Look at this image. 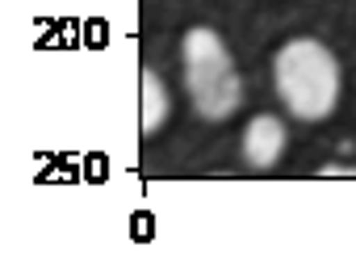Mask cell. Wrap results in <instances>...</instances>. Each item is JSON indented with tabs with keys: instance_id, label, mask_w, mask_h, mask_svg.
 <instances>
[{
	"instance_id": "6da1fadb",
	"label": "cell",
	"mask_w": 356,
	"mask_h": 277,
	"mask_svg": "<svg viewBox=\"0 0 356 277\" xmlns=\"http://www.w3.org/2000/svg\"><path fill=\"white\" fill-rule=\"evenodd\" d=\"M277 93L285 109L302 122H323L339 101V63L314 38H293L273 59Z\"/></svg>"
},
{
	"instance_id": "7a4b0ae2",
	"label": "cell",
	"mask_w": 356,
	"mask_h": 277,
	"mask_svg": "<svg viewBox=\"0 0 356 277\" xmlns=\"http://www.w3.org/2000/svg\"><path fill=\"white\" fill-rule=\"evenodd\" d=\"M181 59H185V88H189L193 109L210 122L231 118L243 101V80L235 72L227 42L214 30L193 26L181 42Z\"/></svg>"
},
{
	"instance_id": "3957f363",
	"label": "cell",
	"mask_w": 356,
	"mask_h": 277,
	"mask_svg": "<svg viewBox=\"0 0 356 277\" xmlns=\"http://www.w3.org/2000/svg\"><path fill=\"white\" fill-rule=\"evenodd\" d=\"M285 156V126L273 113H256L243 130V160L252 168H273Z\"/></svg>"
},
{
	"instance_id": "277c9868",
	"label": "cell",
	"mask_w": 356,
	"mask_h": 277,
	"mask_svg": "<svg viewBox=\"0 0 356 277\" xmlns=\"http://www.w3.org/2000/svg\"><path fill=\"white\" fill-rule=\"evenodd\" d=\"M143 118H138V126H143V134H155L163 122H168V88H163V80L155 76V72H147L143 68Z\"/></svg>"
},
{
	"instance_id": "5b68a950",
	"label": "cell",
	"mask_w": 356,
	"mask_h": 277,
	"mask_svg": "<svg viewBox=\"0 0 356 277\" xmlns=\"http://www.w3.org/2000/svg\"><path fill=\"white\" fill-rule=\"evenodd\" d=\"M343 173H356V168H339V164H327L323 177H343Z\"/></svg>"
}]
</instances>
